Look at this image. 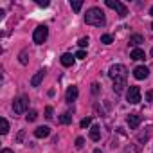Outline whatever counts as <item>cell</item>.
<instances>
[{
  "label": "cell",
  "mask_w": 153,
  "mask_h": 153,
  "mask_svg": "<svg viewBox=\"0 0 153 153\" xmlns=\"http://www.w3.org/2000/svg\"><path fill=\"white\" fill-rule=\"evenodd\" d=\"M85 22L88 25H96V27H103L106 24V18H105V13L99 9V7H90L85 15Z\"/></svg>",
  "instance_id": "obj_1"
},
{
  "label": "cell",
  "mask_w": 153,
  "mask_h": 153,
  "mask_svg": "<svg viewBox=\"0 0 153 153\" xmlns=\"http://www.w3.org/2000/svg\"><path fill=\"white\" fill-rule=\"evenodd\" d=\"M108 76L114 79V81H119V79H126V76H128V70L124 65L117 63V65H112L110 70H108Z\"/></svg>",
  "instance_id": "obj_2"
},
{
  "label": "cell",
  "mask_w": 153,
  "mask_h": 153,
  "mask_svg": "<svg viewBox=\"0 0 153 153\" xmlns=\"http://www.w3.org/2000/svg\"><path fill=\"white\" fill-rule=\"evenodd\" d=\"M47 36H49L47 25H38V27L34 29V33H33V42L38 43V45H42V43L47 40Z\"/></svg>",
  "instance_id": "obj_3"
},
{
  "label": "cell",
  "mask_w": 153,
  "mask_h": 153,
  "mask_svg": "<svg viewBox=\"0 0 153 153\" xmlns=\"http://www.w3.org/2000/svg\"><path fill=\"white\" fill-rule=\"evenodd\" d=\"M106 6H108L110 9L117 11L121 18H124V16L128 15V7H126V6H124L123 2H119V0H106Z\"/></svg>",
  "instance_id": "obj_4"
},
{
  "label": "cell",
  "mask_w": 153,
  "mask_h": 153,
  "mask_svg": "<svg viewBox=\"0 0 153 153\" xmlns=\"http://www.w3.org/2000/svg\"><path fill=\"white\" fill-rule=\"evenodd\" d=\"M27 108H29V99H27L25 96L16 97V99L13 101V110H15V114H24V112H27Z\"/></svg>",
  "instance_id": "obj_5"
},
{
  "label": "cell",
  "mask_w": 153,
  "mask_h": 153,
  "mask_svg": "<svg viewBox=\"0 0 153 153\" xmlns=\"http://www.w3.org/2000/svg\"><path fill=\"white\" fill-rule=\"evenodd\" d=\"M126 101L131 103V105H137L140 101V88L139 87H130L128 92H126Z\"/></svg>",
  "instance_id": "obj_6"
},
{
  "label": "cell",
  "mask_w": 153,
  "mask_h": 153,
  "mask_svg": "<svg viewBox=\"0 0 153 153\" xmlns=\"http://www.w3.org/2000/svg\"><path fill=\"white\" fill-rule=\"evenodd\" d=\"M133 76L137 79H146L148 76H149V70H148V67H144V65H139V67H135V70H133Z\"/></svg>",
  "instance_id": "obj_7"
},
{
  "label": "cell",
  "mask_w": 153,
  "mask_h": 153,
  "mask_svg": "<svg viewBox=\"0 0 153 153\" xmlns=\"http://www.w3.org/2000/svg\"><path fill=\"white\" fill-rule=\"evenodd\" d=\"M43 78H45V68H40L31 78V87H40V83L43 81Z\"/></svg>",
  "instance_id": "obj_8"
},
{
  "label": "cell",
  "mask_w": 153,
  "mask_h": 153,
  "mask_svg": "<svg viewBox=\"0 0 153 153\" xmlns=\"http://www.w3.org/2000/svg\"><path fill=\"white\" fill-rule=\"evenodd\" d=\"M78 99V87H68L67 88V92H65V101L67 103H72V101H76Z\"/></svg>",
  "instance_id": "obj_9"
},
{
  "label": "cell",
  "mask_w": 153,
  "mask_h": 153,
  "mask_svg": "<svg viewBox=\"0 0 153 153\" xmlns=\"http://www.w3.org/2000/svg\"><path fill=\"white\" fill-rule=\"evenodd\" d=\"M139 124H140V115L139 114H130L128 115V126L131 130H135V128H139Z\"/></svg>",
  "instance_id": "obj_10"
},
{
  "label": "cell",
  "mask_w": 153,
  "mask_h": 153,
  "mask_svg": "<svg viewBox=\"0 0 153 153\" xmlns=\"http://www.w3.org/2000/svg\"><path fill=\"white\" fill-rule=\"evenodd\" d=\"M49 133H51L49 126H38L34 130V137H38V139H45V137H49Z\"/></svg>",
  "instance_id": "obj_11"
},
{
  "label": "cell",
  "mask_w": 153,
  "mask_h": 153,
  "mask_svg": "<svg viewBox=\"0 0 153 153\" xmlns=\"http://www.w3.org/2000/svg\"><path fill=\"white\" fill-rule=\"evenodd\" d=\"M128 43H130L131 47H135V49H137V45L144 43V38H142L140 34H131V36H130V40H128Z\"/></svg>",
  "instance_id": "obj_12"
},
{
  "label": "cell",
  "mask_w": 153,
  "mask_h": 153,
  "mask_svg": "<svg viewBox=\"0 0 153 153\" xmlns=\"http://www.w3.org/2000/svg\"><path fill=\"white\" fill-rule=\"evenodd\" d=\"M74 58H76V56L65 52V54L61 56V65H63V67H72V65H74Z\"/></svg>",
  "instance_id": "obj_13"
},
{
  "label": "cell",
  "mask_w": 153,
  "mask_h": 153,
  "mask_svg": "<svg viewBox=\"0 0 153 153\" xmlns=\"http://www.w3.org/2000/svg\"><path fill=\"white\" fill-rule=\"evenodd\" d=\"M90 139H92V140H96V142L101 139V128H99L97 124H94V126L90 128Z\"/></svg>",
  "instance_id": "obj_14"
},
{
  "label": "cell",
  "mask_w": 153,
  "mask_h": 153,
  "mask_svg": "<svg viewBox=\"0 0 153 153\" xmlns=\"http://www.w3.org/2000/svg\"><path fill=\"white\" fill-rule=\"evenodd\" d=\"M130 58L139 61V59H144V58H146V54H144V51H142V49H139V47H137V49H133V51H131Z\"/></svg>",
  "instance_id": "obj_15"
},
{
  "label": "cell",
  "mask_w": 153,
  "mask_h": 153,
  "mask_svg": "<svg viewBox=\"0 0 153 153\" xmlns=\"http://www.w3.org/2000/svg\"><path fill=\"white\" fill-rule=\"evenodd\" d=\"M126 87V79H119V81H114V92L115 94H121Z\"/></svg>",
  "instance_id": "obj_16"
},
{
  "label": "cell",
  "mask_w": 153,
  "mask_h": 153,
  "mask_svg": "<svg viewBox=\"0 0 153 153\" xmlns=\"http://www.w3.org/2000/svg\"><path fill=\"white\" fill-rule=\"evenodd\" d=\"M0 126H2V128H0V133H2V135H6V133L9 131V123H7V119H6V117L0 119Z\"/></svg>",
  "instance_id": "obj_17"
},
{
  "label": "cell",
  "mask_w": 153,
  "mask_h": 153,
  "mask_svg": "<svg viewBox=\"0 0 153 153\" xmlns=\"http://www.w3.org/2000/svg\"><path fill=\"white\" fill-rule=\"evenodd\" d=\"M18 59H20V63H22V65H27V63H29V51H27V49H24V51L20 52Z\"/></svg>",
  "instance_id": "obj_18"
},
{
  "label": "cell",
  "mask_w": 153,
  "mask_h": 153,
  "mask_svg": "<svg viewBox=\"0 0 153 153\" xmlns=\"http://www.w3.org/2000/svg\"><path fill=\"white\" fill-rule=\"evenodd\" d=\"M59 123H61V124H70V123H72V115H70V112H65V114H61V117H59Z\"/></svg>",
  "instance_id": "obj_19"
},
{
  "label": "cell",
  "mask_w": 153,
  "mask_h": 153,
  "mask_svg": "<svg viewBox=\"0 0 153 153\" xmlns=\"http://www.w3.org/2000/svg\"><path fill=\"white\" fill-rule=\"evenodd\" d=\"M36 117H38V112H36V110H29V112H27V115H25L27 123H33V121H36Z\"/></svg>",
  "instance_id": "obj_20"
},
{
  "label": "cell",
  "mask_w": 153,
  "mask_h": 153,
  "mask_svg": "<svg viewBox=\"0 0 153 153\" xmlns=\"http://www.w3.org/2000/svg\"><path fill=\"white\" fill-rule=\"evenodd\" d=\"M70 7H72L76 13H78V11L83 7V2H81V0H78V2H70Z\"/></svg>",
  "instance_id": "obj_21"
},
{
  "label": "cell",
  "mask_w": 153,
  "mask_h": 153,
  "mask_svg": "<svg viewBox=\"0 0 153 153\" xmlns=\"http://www.w3.org/2000/svg\"><path fill=\"white\" fill-rule=\"evenodd\" d=\"M112 42H114V36H112V34H103V36H101V43H106V45H108V43H112Z\"/></svg>",
  "instance_id": "obj_22"
},
{
  "label": "cell",
  "mask_w": 153,
  "mask_h": 153,
  "mask_svg": "<svg viewBox=\"0 0 153 153\" xmlns=\"http://www.w3.org/2000/svg\"><path fill=\"white\" fill-rule=\"evenodd\" d=\"M123 153H137V146L130 144V146H126V148H124V151H123Z\"/></svg>",
  "instance_id": "obj_23"
},
{
  "label": "cell",
  "mask_w": 153,
  "mask_h": 153,
  "mask_svg": "<svg viewBox=\"0 0 153 153\" xmlns=\"http://www.w3.org/2000/svg\"><path fill=\"white\" fill-rule=\"evenodd\" d=\"M78 45H79V47H81V51H83V49L88 45V38H81V40L78 42Z\"/></svg>",
  "instance_id": "obj_24"
},
{
  "label": "cell",
  "mask_w": 153,
  "mask_h": 153,
  "mask_svg": "<svg viewBox=\"0 0 153 153\" xmlns=\"http://www.w3.org/2000/svg\"><path fill=\"white\" fill-rule=\"evenodd\" d=\"M83 146H85V139L78 137V139H76V148H83Z\"/></svg>",
  "instance_id": "obj_25"
},
{
  "label": "cell",
  "mask_w": 153,
  "mask_h": 153,
  "mask_svg": "<svg viewBox=\"0 0 153 153\" xmlns=\"http://www.w3.org/2000/svg\"><path fill=\"white\" fill-rule=\"evenodd\" d=\"M90 124H92V119H90V117H87V119L81 121V128H87V126H90Z\"/></svg>",
  "instance_id": "obj_26"
},
{
  "label": "cell",
  "mask_w": 153,
  "mask_h": 153,
  "mask_svg": "<svg viewBox=\"0 0 153 153\" xmlns=\"http://www.w3.org/2000/svg\"><path fill=\"white\" fill-rule=\"evenodd\" d=\"M76 58H78V59H85L87 58V52L85 51H78V52H76Z\"/></svg>",
  "instance_id": "obj_27"
},
{
  "label": "cell",
  "mask_w": 153,
  "mask_h": 153,
  "mask_svg": "<svg viewBox=\"0 0 153 153\" xmlns=\"http://www.w3.org/2000/svg\"><path fill=\"white\" fill-rule=\"evenodd\" d=\"M45 117L47 119H52V106H47L45 108Z\"/></svg>",
  "instance_id": "obj_28"
},
{
  "label": "cell",
  "mask_w": 153,
  "mask_h": 153,
  "mask_svg": "<svg viewBox=\"0 0 153 153\" xmlns=\"http://www.w3.org/2000/svg\"><path fill=\"white\" fill-rule=\"evenodd\" d=\"M36 4H38L40 7H47V6H49V0H36Z\"/></svg>",
  "instance_id": "obj_29"
},
{
  "label": "cell",
  "mask_w": 153,
  "mask_h": 153,
  "mask_svg": "<svg viewBox=\"0 0 153 153\" xmlns=\"http://www.w3.org/2000/svg\"><path fill=\"white\" fill-rule=\"evenodd\" d=\"M146 101H153V90H148L146 92Z\"/></svg>",
  "instance_id": "obj_30"
},
{
  "label": "cell",
  "mask_w": 153,
  "mask_h": 153,
  "mask_svg": "<svg viewBox=\"0 0 153 153\" xmlns=\"http://www.w3.org/2000/svg\"><path fill=\"white\" fill-rule=\"evenodd\" d=\"M97 87H99V85H97V83H94V85H92V92H94V94H97V90H99V88H97Z\"/></svg>",
  "instance_id": "obj_31"
},
{
  "label": "cell",
  "mask_w": 153,
  "mask_h": 153,
  "mask_svg": "<svg viewBox=\"0 0 153 153\" xmlns=\"http://www.w3.org/2000/svg\"><path fill=\"white\" fill-rule=\"evenodd\" d=\"M0 153H15V151H13V149H9V148H4L2 151H0Z\"/></svg>",
  "instance_id": "obj_32"
},
{
  "label": "cell",
  "mask_w": 153,
  "mask_h": 153,
  "mask_svg": "<svg viewBox=\"0 0 153 153\" xmlns=\"http://www.w3.org/2000/svg\"><path fill=\"white\" fill-rule=\"evenodd\" d=\"M149 15H151V16H153V7H151V9H149Z\"/></svg>",
  "instance_id": "obj_33"
},
{
  "label": "cell",
  "mask_w": 153,
  "mask_h": 153,
  "mask_svg": "<svg viewBox=\"0 0 153 153\" xmlns=\"http://www.w3.org/2000/svg\"><path fill=\"white\" fill-rule=\"evenodd\" d=\"M151 58H153V49H151Z\"/></svg>",
  "instance_id": "obj_34"
},
{
  "label": "cell",
  "mask_w": 153,
  "mask_h": 153,
  "mask_svg": "<svg viewBox=\"0 0 153 153\" xmlns=\"http://www.w3.org/2000/svg\"><path fill=\"white\" fill-rule=\"evenodd\" d=\"M151 29H153V24H151Z\"/></svg>",
  "instance_id": "obj_35"
}]
</instances>
